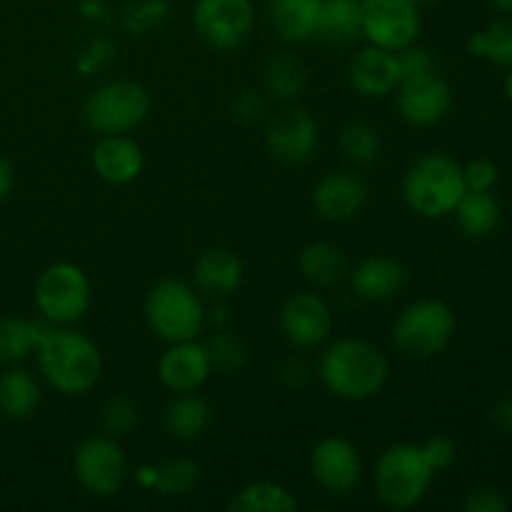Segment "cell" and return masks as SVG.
<instances>
[{
  "label": "cell",
  "instance_id": "1",
  "mask_svg": "<svg viewBox=\"0 0 512 512\" xmlns=\"http://www.w3.org/2000/svg\"><path fill=\"white\" fill-rule=\"evenodd\" d=\"M35 358L50 388L63 395L90 393L103 375V355L98 345L68 325L45 323Z\"/></svg>",
  "mask_w": 512,
  "mask_h": 512
},
{
  "label": "cell",
  "instance_id": "2",
  "mask_svg": "<svg viewBox=\"0 0 512 512\" xmlns=\"http://www.w3.org/2000/svg\"><path fill=\"white\" fill-rule=\"evenodd\" d=\"M325 388L340 400L363 403L375 398L390 380V360L378 345L360 338L335 340L318 365Z\"/></svg>",
  "mask_w": 512,
  "mask_h": 512
},
{
  "label": "cell",
  "instance_id": "3",
  "mask_svg": "<svg viewBox=\"0 0 512 512\" xmlns=\"http://www.w3.org/2000/svg\"><path fill=\"white\" fill-rule=\"evenodd\" d=\"M463 165L445 153H428L415 160L403 178V198L420 218L438 220L455 210L465 195Z\"/></svg>",
  "mask_w": 512,
  "mask_h": 512
},
{
  "label": "cell",
  "instance_id": "4",
  "mask_svg": "<svg viewBox=\"0 0 512 512\" xmlns=\"http://www.w3.org/2000/svg\"><path fill=\"white\" fill-rule=\"evenodd\" d=\"M433 478L435 473L425 460L423 450L413 443L385 448L373 473L378 500L390 510H410L423 503Z\"/></svg>",
  "mask_w": 512,
  "mask_h": 512
},
{
  "label": "cell",
  "instance_id": "5",
  "mask_svg": "<svg viewBox=\"0 0 512 512\" xmlns=\"http://www.w3.org/2000/svg\"><path fill=\"white\" fill-rule=\"evenodd\" d=\"M145 320L153 335L165 343L195 340L208 323L203 295L183 280H160L145 298Z\"/></svg>",
  "mask_w": 512,
  "mask_h": 512
},
{
  "label": "cell",
  "instance_id": "6",
  "mask_svg": "<svg viewBox=\"0 0 512 512\" xmlns=\"http://www.w3.org/2000/svg\"><path fill=\"white\" fill-rule=\"evenodd\" d=\"M153 108L148 88L135 80H110L98 85L83 103V118L93 133L123 135L138 128Z\"/></svg>",
  "mask_w": 512,
  "mask_h": 512
},
{
  "label": "cell",
  "instance_id": "7",
  "mask_svg": "<svg viewBox=\"0 0 512 512\" xmlns=\"http://www.w3.org/2000/svg\"><path fill=\"white\" fill-rule=\"evenodd\" d=\"M455 335V313L443 300L425 298L408 305L393 325V343L415 360L435 358Z\"/></svg>",
  "mask_w": 512,
  "mask_h": 512
},
{
  "label": "cell",
  "instance_id": "8",
  "mask_svg": "<svg viewBox=\"0 0 512 512\" xmlns=\"http://www.w3.org/2000/svg\"><path fill=\"white\" fill-rule=\"evenodd\" d=\"M33 300L45 323L73 325L88 313L93 288L83 268L73 263H53L35 280Z\"/></svg>",
  "mask_w": 512,
  "mask_h": 512
},
{
  "label": "cell",
  "instance_id": "9",
  "mask_svg": "<svg viewBox=\"0 0 512 512\" xmlns=\"http://www.w3.org/2000/svg\"><path fill=\"white\" fill-rule=\"evenodd\" d=\"M128 463L120 443L110 435H90L75 448L73 475L95 498H113L125 483Z\"/></svg>",
  "mask_w": 512,
  "mask_h": 512
},
{
  "label": "cell",
  "instance_id": "10",
  "mask_svg": "<svg viewBox=\"0 0 512 512\" xmlns=\"http://www.w3.org/2000/svg\"><path fill=\"white\" fill-rule=\"evenodd\" d=\"M193 25L213 50H238L255 28L253 0H195Z\"/></svg>",
  "mask_w": 512,
  "mask_h": 512
},
{
  "label": "cell",
  "instance_id": "11",
  "mask_svg": "<svg viewBox=\"0 0 512 512\" xmlns=\"http://www.w3.org/2000/svg\"><path fill=\"white\" fill-rule=\"evenodd\" d=\"M363 38L385 50L408 48L420 35V10L413 0H360Z\"/></svg>",
  "mask_w": 512,
  "mask_h": 512
},
{
  "label": "cell",
  "instance_id": "12",
  "mask_svg": "<svg viewBox=\"0 0 512 512\" xmlns=\"http://www.w3.org/2000/svg\"><path fill=\"white\" fill-rule=\"evenodd\" d=\"M320 143L318 120L305 108H288L278 110L270 115L265 125V145L268 153L283 165H303L315 155Z\"/></svg>",
  "mask_w": 512,
  "mask_h": 512
},
{
  "label": "cell",
  "instance_id": "13",
  "mask_svg": "<svg viewBox=\"0 0 512 512\" xmlns=\"http://www.w3.org/2000/svg\"><path fill=\"white\" fill-rule=\"evenodd\" d=\"M310 475L325 493L335 498H345L358 488L363 478V463L360 453L348 438H325L310 453Z\"/></svg>",
  "mask_w": 512,
  "mask_h": 512
},
{
  "label": "cell",
  "instance_id": "14",
  "mask_svg": "<svg viewBox=\"0 0 512 512\" xmlns=\"http://www.w3.org/2000/svg\"><path fill=\"white\" fill-rule=\"evenodd\" d=\"M280 328L293 348H318L333 333V310L318 293H295L283 305Z\"/></svg>",
  "mask_w": 512,
  "mask_h": 512
},
{
  "label": "cell",
  "instance_id": "15",
  "mask_svg": "<svg viewBox=\"0 0 512 512\" xmlns=\"http://www.w3.org/2000/svg\"><path fill=\"white\" fill-rule=\"evenodd\" d=\"M395 90H398L400 118L418 128L440 123L453 108V90H450L448 80L440 78L438 73L403 80Z\"/></svg>",
  "mask_w": 512,
  "mask_h": 512
},
{
  "label": "cell",
  "instance_id": "16",
  "mask_svg": "<svg viewBox=\"0 0 512 512\" xmlns=\"http://www.w3.org/2000/svg\"><path fill=\"white\" fill-rule=\"evenodd\" d=\"M370 188L363 175L353 170H338L328 173L313 190V205L320 218L330 223H345L353 220L355 215L363 213L368 205Z\"/></svg>",
  "mask_w": 512,
  "mask_h": 512
},
{
  "label": "cell",
  "instance_id": "17",
  "mask_svg": "<svg viewBox=\"0 0 512 512\" xmlns=\"http://www.w3.org/2000/svg\"><path fill=\"white\" fill-rule=\"evenodd\" d=\"M213 373L205 343L180 340L170 343V348L158 360V378L170 393H193Z\"/></svg>",
  "mask_w": 512,
  "mask_h": 512
},
{
  "label": "cell",
  "instance_id": "18",
  "mask_svg": "<svg viewBox=\"0 0 512 512\" xmlns=\"http://www.w3.org/2000/svg\"><path fill=\"white\" fill-rule=\"evenodd\" d=\"M348 80L363 98H385L400 85L398 55L368 43L350 58Z\"/></svg>",
  "mask_w": 512,
  "mask_h": 512
},
{
  "label": "cell",
  "instance_id": "19",
  "mask_svg": "<svg viewBox=\"0 0 512 512\" xmlns=\"http://www.w3.org/2000/svg\"><path fill=\"white\" fill-rule=\"evenodd\" d=\"M243 285V263L228 248H208L195 258L193 288L203 298L228 300Z\"/></svg>",
  "mask_w": 512,
  "mask_h": 512
},
{
  "label": "cell",
  "instance_id": "20",
  "mask_svg": "<svg viewBox=\"0 0 512 512\" xmlns=\"http://www.w3.org/2000/svg\"><path fill=\"white\" fill-rule=\"evenodd\" d=\"M145 165L143 148L123 135H100L93 148V170L100 180L110 185H128L140 178Z\"/></svg>",
  "mask_w": 512,
  "mask_h": 512
},
{
  "label": "cell",
  "instance_id": "21",
  "mask_svg": "<svg viewBox=\"0 0 512 512\" xmlns=\"http://www.w3.org/2000/svg\"><path fill=\"white\" fill-rule=\"evenodd\" d=\"M408 278V268L400 260L388 258V255H373L355 265V270L350 273V285H353V293L365 303H385L408 285Z\"/></svg>",
  "mask_w": 512,
  "mask_h": 512
},
{
  "label": "cell",
  "instance_id": "22",
  "mask_svg": "<svg viewBox=\"0 0 512 512\" xmlns=\"http://www.w3.org/2000/svg\"><path fill=\"white\" fill-rule=\"evenodd\" d=\"M315 38L330 45H353L363 38V8L360 0H323L320 3Z\"/></svg>",
  "mask_w": 512,
  "mask_h": 512
},
{
  "label": "cell",
  "instance_id": "23",
  "mask_svg": "<svg viewBox=\"0 0 512 512\" xmlns=\"http://www.w3.org/2000/svg\"><path fill=\"white\" fill-rule=\"evenodd\" d=\"M323 0H270L268 18L275 33L288 43L315 38Z\"/></svg>",
  "mask_w": 512,
  "mask_h": 512
},
{
  "label": "cell",
  "instance_id": "24",
  "mask_svg": "<svg viewBox=\"0 0 512 512\" xmlns=\"http://www.w3.org/2000/svg\"><path fill=\"white\" fill-rule=\"evenodd\" d=\"M210 420H213V410H210L208 400L200 398L195 390L193 393H175L163 415L165 430L183 443L198 440L210 428Z\"/></svg>",
  "mask_w": 512,
  "mask_h": 512
},
{
  "label": "cell",
  "instance_id": "25",
  "mask_svg": "<svg viewBox=\"0 0 512 512\" xmlns=\"http://www.w3.org/2000/svg\"><path fill=\"white\" fill-rule=\"evenodd\" d=\"M455 220L468 238H488L500 225V203L490 190H465L455 205Z\"/></svg>",
  "mask_w": 512,
  "mask_h": 512
},
{
  "label": "cell",
  "instance_id": "26",
  "mask_svg": "<svg viewBox=\"0 0 512 512\" xmlns=\"http://www.w3.org/2000/svg\"><path fill=\"white\" fill-rule=\"evenodd\" d=\"M40 385L33 373L8 368L0 373V413L10 420H25L38 410Z\"/></svg>",
  "mask_w": 512,
  "mask_h": 512
},
{
  "label": "cell",
  "instance_id": "27",
  "mask_svg": "<svg viewBox=\"0 0 512 512\" xmlns=\"http://www.w3.org/2000/svg\"><path fill=\"white\" fill-rule=\"evenodd\" d=\"M300 270L313 285L330 288L348 275V260L338 245L328 243V240H315V243L305 245L300 253Z\"/></svg>",
  "mask_w": 512,
  "mask_h": 512
},
{
  "label": "cell",
  "instance_id": "28",
  "mask_svg": "<svg viewBox=\"0 0 512 512\" xmlns=\"http://www.w3.org/2000/svg\"><path fill=\"white\" fill-rule=\"evenodd\" d=\"M265 90L273 95L275 100H295L308 85V68L303 60L293 53H275L270 55L263 70Z\"/></svg>",
  "mask_w": 512,
  "mask_h": 512
},
{
  "label": "cell",
  "instance_id": "29",
  "mask_svg": "<svg viewBox=\"0 0 512 512\" xmlns=\"http://www.w3.org/2000/svg\"><path fill=\"white\" fill-rule=\"evenodd\" d=\"M233 512H295L298 500L285 485L273 480H258V483L245 485L243 490L233 495L228 503Z\"/></svg>",
  "mask_w": 512,
  "mask_h": 512
},
{
  "label": "cell",
  "instance_id": "30",
  "mask_svg": "<svg viewBox=\"0 0 512 512\" xmlns=\"http://www.w3.org/2000/svg\"><path fill=\"white\" fill-rule=\"evenodd\" d=\"M45 323L25 318L0 320V365H15L35 353L43 335Z\"/></svg>",
  "mask_w": 512,
  "mask_h": 512
},
{
  "label": "cell",
  "instance_id": "31",
  "mask_svg": "<svg viewBox=\"0 0 512 512\" xmlns=\"http://www.w3.org/2000/svg\"><path fill=\"white\" fill-rule=\"evenodd\" d=\"M468 50L480 60L512 68V18H498L468 38Z\"/></svg>",
  "mask_w": 512,
  "mask_h": 512
},
{
  "label": "cell",
  "instance_id": "32",
  "mask_svg": "<svg viewBox=\"0 0 512 512\" xmlns=\"http://www.w3.org/2000/svg\"><path fill=\"white\" fill-rule=\"evenodd\" d=\"M200 468L195 460L190 458H173L165 460L158 470H155L153 485L158 488L160 495L165 498H183L190 490L198 485Z\"/></svg>",
  "mask_w": 512,
  "mask_h": 512
},
{
  "label": "cell",
  "instance_id": "33",
  "mask_svg": "<svg viewBox=\"0 0 512 512\" xmlns=\"http://www.w3.org/2000/svg\"><path fill=\"white\" fill-rule=\"evenodd\" d=\"M340 150L350 163L370 165L380 158L383 143H380L378 130L370 123H350L340 133Z\"/></svg>",
  "mask_w": 512,
  "mask_h": 512
},
{
  "label": "cell",
  "instance_id": "34",
  "mask_svg": "<svg viewBox=\"0 0 512 512\" xmlns=\"http://www.w3.org/2000/svg\"><path fill=\"white\" fill-rule=\"evenodd\" d=\"M205 350H208L213 370H218V373L223 375L240 373V370L245 368V363H248V348H245V343L235 333L218 330V333L205 343Z\"/></svg>",
  "mask_w": 512,
  "mask_h": 512
},
{
  "label": "cell",
  "instance_id": "35",
  "mask_svg": "<svg viewBox=\"0 0 512 512\" xmlns=\"http://www.w3.org/2000/svg\"><path fill=\"white\" fill-rule=\"evenodd\" d=\"M168 0H130L120 13V23L130 35H148L168 20Z\"/></svg>",
  "mask_w": 512,
  "mask_h": 512
},
{
  "label": "cell",
  "instance_id": "36",
  "mask_svg": "<svg viewBox=\"0 0 512 512\" xmlns=\"http://www.w3.org/2000/svg\"><path fill=\"white\" fill-rule=\"evenodd\" d=\"M100 423H103L105 435L120 440L138 428L140 410L138 405L130 398H125V395H113V398L103 405V410H100Z\"/></svg>",
  "mask_w": 512,
  "mask_h": 512
},
{
  "label": "cell",
  "instance_id": "37",
  "mask_svg": "<svg viewBox=\"0 0 512 512\" xmlns=\"http://www.w3.org/2000/svg\"><path fill=\"white\" fill-rule=\"evenodd\" d=\"M398 70H400V83L403 80H415L425 78V75L438 73V65L435 58L430 55V50L420 48V45H408V48L398 50Z\"/></svg>",
  "mask_w": 512,
  "mask_h": 512
},
{
  "label": "cell",
  "instance_id": "38",
  "mask_svg": "<svg viewBox=\"0 0 512 512\" xmlns=\"http://www.w3.org/2000/svg\"><path fill=\"white\" fill-rule=\"evenodd\" d=\"M233 118L243 125H253L260 123V120L268 115V100L260 90H240L238 95L233 98Z\"/></svg>",
  "mask_w": 512,
  "mask_h": 512
},
{
  "label": "cell",
  "instance_id": "39",
  "mask_svg": "<svg viewBox=\"0 0 512 512\" xmlns=\"http://www.w3.org/2000/svg\"><path fill=\"white\" fill-rule=\"evenodd\" d=\"M420 450H423L425 460H428V465L433 468V473H443V470L453 468V463L458 460V448H455V443L448 435H430V438L420 445Z\"/></svg>",
  "mask_w": 512,
  "mask_h": 512
},
{
  "label": "cell",
  "instance_id": "40",
  "mask_svg": "<svg viewBox=\"0 0 512 512\" xmlns=\"http://www.w3.org/2000/svg\"><path fill=\"white\" fill-rule=\"evenodd\" d=\"M115 58V45L108 38H95L93 43H88L83 48V53L78 55V70L83 75H93L98 70L108 68Z\"/></svg>",
  "mask_w": 512,
  "mask_h": 512
},
{
  "label": "cell",
  "instance_id": "41",
  "mask_svg": "<svg viewBox=\"0 0 512 512\" xmlns=\"http://www.w3.org/2000/svg\"><path fill=\"white\" fill-rule=\"evenodd\" d=\"M465 188L468 190H493L498 183V165L493 160H473L463 168Z\"/></svg>",
  "mask_w": 512,
  "mask_h": 512
},
{
  "label": "cell",
  "instance_id": "42",
  "mask_svg": "<svg viewBox=\"0 0 512 512\" xmlns=\"http://www.w3.org/2000/svg\"><path fill=\"white\" fill-rule=\"evenodd\" d=\"M465 512H508V500L498 488H475L463 500Z\"/></svg>",
  "mask_w": 512,
  "mask_h": 512
},
{
  "label": "cell",
  "instance_id": "43",
  "mask_svg": "<svg viewBox=\"0 0 512 512\" xmlns=\"http://www.w3.org/2000/svg\"><path fill=\"white\" fill-rule=\"evenodd\" d=\"M493 423L498 425L503 433L512 435V390L508 395H503V398L495 403L493 408Z\"/></svg>",
  "mask_w": 512,
  "mask_h": 512
},
{
  "label": "cell",
  "instance_id": "44",
  "mask_svg": "<svg viewBox=\"0 0 512 512\" xmlns=\"http://www.w3.org/2000/svg\"><path fill=\"white\" fill-rule=\"evenodd\" d=\"M13 185H15L13 163L0 155V200H5L10 193H13Z\"/></svg>",
  "mask_w": 512,
  "mask_h": 512
},
{
  "label": "cell",
  "instance_id": "45",
  "mask_svg": "<svg viewBox=\"0 0 512 512\" xmlns=\"http://www.w3.org/2000/svg\"><path fill=\"white\" fill-rule=\"evenodd\" d=\"M493 5L500 10V13L512 15V0H493Z\"/></svg>",
  "mask_w": 512,
  "mask_h": 512
},
{
  "label": "cell",
  "instance_id": "46",
  "mask_svg": "<svg viewBox=\"0 0 512 512\" xmlns=\"http://www.w3.org/2000/svg\"><path fill=\"white\" fill-rule=\"evenodd\" d=\"M505 95H508V100L512 103V68H510L508 78H505Z\"/></svg>",
  "mask_w": 512,
  "mask_h": 512
},
{
  "label": "cell",
  "instance_id": "47",
  "mask_svg": "<svg viewBox=\"0 0 512 512\" xmlns=\"http://www.w3.org/2000/svg\"><path fill=\"white\" fill-rule=\"evenodd\" d=\"M415 5H423V3H430V0H413Z\"/></svg>",
  "mask_w": 512,
  "mask_h": 512
}]
</instances>
